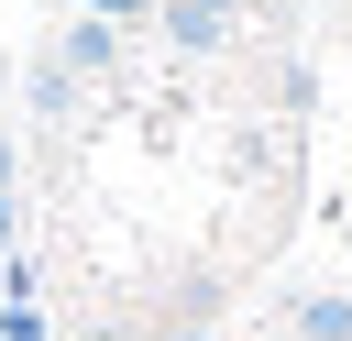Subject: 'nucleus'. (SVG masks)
<instances>
[{
    "label": "nucleus",
    "mask_w": 352,
    "mask_h": 341,
    "mask_svg": "<svg viewBox=\"0 0 352 341\" xmlns=\"http://www.w3.org/2000/svg\"><path fill=\"white\" fill-rule=\"evenodd\" d=\"M220 22H231V0H165V33H176L187 55H209V44H220Z\"/></svg>",
    "instance_id": "obj_1"
},
{
    "label": "nucleus",
    "mask_w": 352,
    "mask_h": 341,
    "mask_svg": "<svg viewBox=\"0 0 352 341\" xmlns=\"http://www.w3.org/2000/svg\"><path fill=\"white\" fill-rule=\"evenodd\" d=\"M286 330H297V341H352V297H297Z\"/></svg>",
    "instance_id": "obj_2"
}]
</instances>
